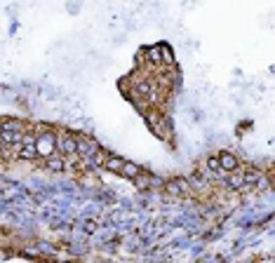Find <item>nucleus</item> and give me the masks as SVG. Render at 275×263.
<instances>
[{
	"mask_svg": "<svg viewBox=\"0 0 275 263\" xmlns=\"http://www.w3.org/2000/svg\"><path fill=\"white\" fill-rule=\"evenodd\" d=\"M120 174H123V176H127V179L137 181L143 174V169L139 167V164H134V162H125V164H123V169H120Z\"/></svg>",
	"mask_w": 275,
	"mask_h": 263,
	"instance_id": "8",
	"label": "nucleus"
},
{
	"mask_svg": "<svg viewBox=\"0 0 275 263\" xmlns=\"http://www.w3.org/2000/svg\"><path fill=\"white\" fill-rule=\"evenodd\" d=\"M261 179H264V174H261V169H257V167H247V169H242V181H245V186L259 183Z\"/></svg>",
	"mask_w": 275,
	"mask_h": 263,
	"instance_id": "6",
	"label": "nucleus"
},
{
	"mask_svg": "<svg viewBox=\"0 0 275 263\" xmlns=\"http://www.w3.org/2000/svg\"><path fill=\"white\" fill-rule=\"evenodd\" d=\"M207 167L212 169V172H221V167H219V157H217V155L207 157Z\"/></svg>",
	"mask_w": 275,
	"mask_h": 263,
	"instance_id": "11",
	"label": "nucleus"
},
{
	"mask_svg": "<svg viewBox=\"0 0 275 263\" xmlns=\"http://www.w3.org/2000/svg\"><path fill=\"white\" fill-rule=\"evenodd\" d=\"M226 181H228V186H231V188H242V186H245V181H242V169L231 172L228 176H226Z\"/></svg>",
	"mask_w": 275,
	"mask_h": 263,
	"instance_id": "10",
	"label": "nucleus"
},
{
	"mask_svg": "<svg viewBox=\"0 0 275 263\" xmlns=\"http://www.w3.org/2000/svg\"><path fill=\"white\" fill-rule=\"evenodd\" d=\"M35 153L42 155V157L57 155V146H54V134H52V132H38V139H35Z\"/></svg>",
	"mask_w": 275,
	"mask_h": 263,
	"instance_id": "1",
	"label": "nucleus"
},
{
	"mask_svg": "<svg viewBox=\"0 0 275 263\" xmlns=\"http://www.w3.org/2000/svg\"><path fill=\"white\" fill-rule=\"evenodd\" d=\"M219 167L224 169L226 174H231V172H238L240 169V160L233 155V153H228V150H224V153H219Z\"/></svg>",
	"mask_w": 275,
	"mask_h": 263,
	"instance_id": "4",
	"label": "nucleus"
},
{
	"mask_svg": "<svg viewBox=\"0 0 275 263\" xmlns=\"http://www.w3.org/2000/svg\"><path fill=\"white\" fill-rule=\"evenodd\" d=\"M54 146L61 155H75V136H71L68 132H59L54 136Z\"/></svg>",
	"mask_w": 275,
	"mask_h": 263,
	"instance_id": "2",
	"label": "nucleus"
},
{
	"mask_svg": "<svg viewBox=\"0 0 275 263\" xmlns=\"http://www.w3.org/2000/svg\"><path fill=\"white\" fill-rule=\"evenodd\" d=\"M97 150H99V143H97L94 139H87V136H78V139H75V153L85 155L87 160H90Z\"/></svg>",
	"mask_w": 275,
	"mask_h": 263,
	"instance_id": "3",
	"label": "nucleus"
},
{
	"mask_svg": "<svg viewBox=\"0 0 275 263\" xmlns=\"http://www.w3.org/2000/svg\"><path fill=\"white\" fill-rule=\"evenodd\" d=\"M45 167L50 172H64L66 169V160L61 155H52V157H45Z\"/></svg>",
	"mask_w": 275,
	"mask_h": 263,
	"instance_id": "7",
	"label": "nucleus"
},
{
	"mask_svg": "<svg viewBox=\"0 0 275 263\" xmlns=\"http://www.w3.org/2000/svg\"><path fill=\"white\" fill-rule=\"evenodd\" d=\"M165 190L169 193V195H188V181H183V179L169 181V183L165 186Z\"/></svg>",
	"mask_w": 275,
	"mask_h": 263,
	"instance_id": "5",
	"label": "nucleus"
},
{
	"mask_svg": "<svg viewBox=\"0 0 275 263\" xmlns=\"http://www.w3.org/2000/svg\"><path fill=\"white\" fill-rule=\"evenodd\" d=\"M123 164H125V160L118 155H109L106 157V162H104V169H111V172L120 174V169H123Z\"/></svg>",
	"mask_w": 275,
	"mask_h": 263,
	"instance_id": "9",
	"label": "nucleus"
}]
</instances>
